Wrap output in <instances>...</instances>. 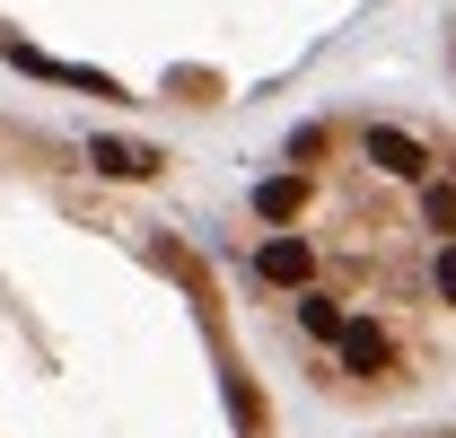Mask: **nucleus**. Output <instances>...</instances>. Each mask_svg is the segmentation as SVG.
<instances>
[{"instance_id": "nucleus-3", "label": "nucleus", "mask_w": 456, "mask_h": 438, "mask_svg": "<svg viewBox=\"0 0 456 438\" xmlns=\"http://www.w3.org/2000/svg\"><path fill=\"white\" fill-rule=\"evenodd\" d=\"M369 0H0V53L114 106H246Z\"/></svg>"}, {"instance_id": "nucleus-2", "label": "nucleus", "mask_w": 456, "mask_h": 438, "mask_svg": "<svg viewBox=\"0 0 456 438\" xmlns=\"http://www.w3.org/2000/svg\"><path fill=\"white\" fill-rule=\"evenodd\" d=\"M273 316L334 403H403L456 377V132L421 114L334 106L281 141L255 184Z\"/></svg>"}, {"instance_id": "nucleus-1", "label": "nucleus", "mask_w": 456, "mask_h": 438, "mask_svg": "<svg viewBox=\"0 0 456 438\" xmlns=\"http://www.w3.org/2000/svg\"><path fill=\"white\" fill-rule=\"evenodd\" d=\"M150 166L0 106V438H281Z\"/></svg>"}, {"instance_id": "nucleus-4", "label": "nucleus", "mask_w": 456, "mask_h": 438, "mask_svg": "<svg viewBox=\"0 0 456 438\" xmlns=\"http://www.w3.org/2000/svg\"><path fill=\"white\" fill-rule=\"evenodd\" d=\"M448 79H456V0H448Z\"/></svg>"}, {"instance_id": "nucleus-5", "label": "nucleus", "mask_w": 456, "mask_h": 438, "mask_svg": "<svg viewBox=\"0 0 456 438\" xmlns=\"http://www.w3.org/2000/svg\"><path fill=\"white\" fill-rule=\"evenodd\" d=\"M412 438H456V430H412Z\"/></svg>"}]
</instances>
